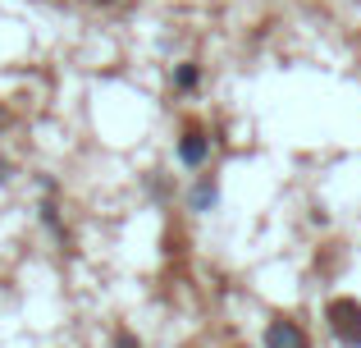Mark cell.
<instances>
[{
	"label": "cell",
	"mask_w": 361,
	"mask_h": 348,
	"mask_svg": "<svg viewBox=\"0 0 361 348\" xmlns=\"http://www.w3.org/2000/svg\"><path fill=\"white\" fill-rule=\"evenodd\" d=\"M174 156H178V165H183V170H206V165H211V156H215L211 128H206L202 119H188V124L178 128V138H174Z\"/></svg>",
	"instance_id": "7a4b0ae2"
},
{
	"label": "cell",
	"mask_w": 361,
	"mask_h": 348,
	"mask_svg": "<svg viewBox=\"0 0 361 348\" xmlns=\"http://www.w3.org/2000/svg\"><path fill=\"white\" fill-rule=\"evenodd\" d=\"M5 128H9V115H5V110H0V138H5Z\"/></svg>",
	"instance_id": "8fae6325"
},
{
	"label": "cell",
	"mask_w": 361,
	"mask_h": 348,
	"mask_svg": "<svg viewBox=\"0 0 361 348\" xmlns=\"http://www.w3.org/2000/svg\"><path fill=\"white\" fill-rule=\"evenodd\" d=\"M110 348H142V340H137L133 330H123V325H119V330H115V340H110Z\"/></svg>",
	"instance_id": "52a82bcc"
},
{
	"label": "cell",
	"mask_w": 361,
	"mask_h": 348,
	"mask_svg": "<svg viewBox=\"0 0 361 348\" xmlns=\"http://www.w3.org/2000/svg\"><path fill=\"white\" fill-rule=\"evenodd\" d=\"M325 330L334 335L338 348H361V298L338 294L325 303Z\"/></svg>",
	"instance_id": "6da1fadb"
},
{
	"label": "cell",
	"mask_w": 361,
	"mask_h": 348,
	"mask_svg": "<svg viewBox=\"0 0 361 348\" xmlns=\"http://www.w3.org/2000/svg\"><path fill=\"white\" fill-rule=\"evenodd\" d=\"M37 220H42L60 243H69V229H64V220H60V206H55L51 197H42V206H37Z\"/></svg>",
	"instance_id": "8992f818"
},
{
	"label": "cell",
	"mask_w": 361,
	"mask_h": 348,
	"mask_svg": "<svg viewBox=\"0 0 361 348\" xmlns=\"http://www.w3.org/2000/svg\"><path fill=\"white\" fill-rule=\"evenodd\" d=\"M169 88H174L178 97H192V92L202 88V60H178L174 73H169Z\"/></svg>",
	"instance_id": "5b68a950"
},
{
	"label": "cell",
	"mask_w": 361,
	"mask_h": 348,
	"mask_svg": "<svg viewBox=\"0 0 361 348\" xmlns=\"http://www.w3.org/2000/svg\"><path fill=\"white\" fill-rule=\"evenodd\" d=\"M9 179H14V161H9V156H0V188H5Z\"/></svg>",
	"instance_id": "ba28073f"
},
{
	"label": "cell",
	"mask_w": 361,
	"mask_h": 348,
	"mask_svg": "<svg viewBox=\"0 0 361 348\" xmlns=\"http://www.w3.org/2000/svg\"><path fill=\"white\" fill-rule=\"evenodd\" d=\"M37 188H42V193H46V197H55V188H60V184H55V179H51V174H37Z\"/></svg>",
	"instance_id": "9c48e42d"
},
{
	"label": "cell",
	"mask_w": 361,
	"mask_h": 348,
	"mask_svg": "<svg viewBox=\"0 0 361 348\" xmlns=\"http://www.w3.org/2000/svg\"><path fill=\"white\" fill-rule=\"evenodd\" d=\"M220 202H224L220 174H197L192 188H188V197H183V206L192 215H215V211H220Z\"/></svg>",
	"instance_id": "277c9868"
},
{
	"label": "cell",
	"mask_w": 361,
	"mask_h": 348,
	"mask_svg": "<svg viewBox=\"0 0 361 348\" xmlns=\"http://www.w3.org/2000/svg\"><path fill=\"white\" fill-rule=\"evenodd\" d=\"M261 344L265 348H311V335H307V325H302L298 316L274 312L270 321H265V330H261Z\"/></svg>",
	"instance_id": "3957f363"
},
{
	"label": "cell",
	"mask_w": 361,
	"mask_h": 348,
	"mask_svg": "<svg viewBox=\"0 0 361 348\" xmlns=\"http://www.w3.org/2000/svg\"><path fill=\"white\" fill-rule=\"evenodd\" d=\"M87 5H101V9H106V5H115V0H87Z\"/></svg>",
	"instance_id": "7c38bea8"
},
{
	"label": "cell",
	"mask_w": 361,
	"mask_h": 348,
	"mask_svg": "<svg viewBox=\"0 0 361 348\" xmlns=\"http://www.w3.org/2000/svg\"><path fill=\"white\" fill-rule=\"evenodd\" d=\"M311 224H320V229L329 224V211H325V206H311Z\"/></svg>",
	"instance_id": "30bf717a"
}]
</instances>
